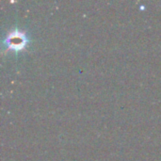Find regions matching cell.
I'll list each match as a JSON object with an SVG mask.
<instances>
[{
    "label": "cell",
    "instance_id": "1",
    "mask_svg": "<svg viewBox=\"0 0 161 161\" xmlns=\"http://www.w3.org/2000/svg\"><path fill=\"white\" fill-rule=\"evenodd\" d=\"M7 42L8 44V47L13 49H20L25 44L26 39L22 32L14 31L10 33L9 36L7 38Z\"/></svg>",
    "mask_w": 161,
    "mask_h": 161
}]
</instances>
